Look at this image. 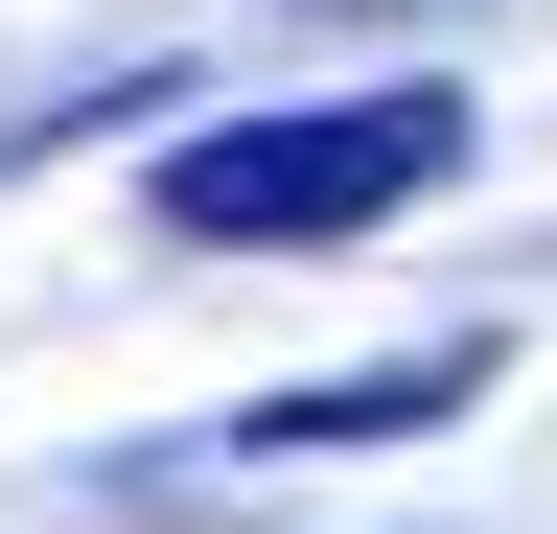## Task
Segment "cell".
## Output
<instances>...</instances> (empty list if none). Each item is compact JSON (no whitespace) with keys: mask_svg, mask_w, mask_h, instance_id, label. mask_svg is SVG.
Wrapping results in <instances>:
<instances>
[{"mask_svg":"<svg viewBox=\"0 0 557 534\" xmlns=\"http://www.w3.org/2000/svg\"><path fill=\"white\" fill-rule=\"evenodd\" d=\"M278 24H465V0H278Z\"/></svg>","mask_w":557,"mask_h":534,"instance_id":"3957f363","label":"cell"},{"mask_svg":"<svg viewBox=\"0 0 557 534\" xmlns=\"http://www.w3.org/2000/svg\"><path fill=\"white\" fill-rule=\"evenodd\" d=\"M487 372H511V349H487V325H442V349H395V372H325V395H256V464H348V442H418V419H465V395Z\"/></svg>","mask_w":557,"mask_h":534,"instance_id":"7a4b0ae2","label":"cell"},{"mask_svg":"<svg viewBox=\"0 0 557 534\" xmlns=\"http://www.w3.org/2000/svg\"><path fill=\"white\" fill-rule=\"evenodd\" d=\"M442 163H465V71H395L348 116H209V140H163L139 163V233L163 256H372Z\"/></svg>","mask_w":557,"mask_h":534,"instance_id":"6da1fadb","label":"cell"}]
</instances>
